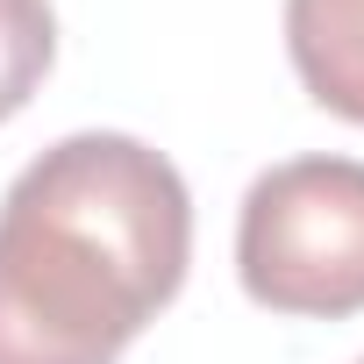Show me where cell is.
<instances>
[{
	"mask_svg": "<svg viewBox=\"0 0 364 364\" xmlns=\"http://www.w3.org/2000/svg\"><path fill=\"white\" fill-rule=\"evenodd\" d=\"M193 200L136 136L79 129L0 200V364H114L186 286Z\"/></svg>",
	"mask_w": 364,
	"mask_h": 364,
	"instance_id": "6da1fadb",
	"label": "cell"
},
{
	"mask_svg": "<svg viewBox=\"0 0 364 364\" xmlns=\"http://www.w3.org/2000/svg\"><path fill=\"white\" fill-rule=\"evenodd\" d=\"M243 293L293 321L364 314V164L286 157L250 178L236 215Z\"/></svg>",
	"mask_w": 364,
	"mask_h": 364,
	"instance_id": "7a4b0ae2",
	"label": "cell"
},
{
	"mask_svg": "<svg viewBox=\"0 0 364 364\" xmlns=\"http://www.w3.org/2000/svg\"><path fill=\"white\" fill-rule=\"evenodd\" d=\"M286 58L307 100L364 129V0H286Z\"/></svg>",
	"mask_w": 364,
	"mask_h": 364,
	"instance_id": "3957f363",
	"label": "cell"
},
{
	"mask_svg": "<svg viewBox=\"0 0 364 364\" xmlns=\"http://www.w3.org/2000/svg\"><path fill=\"white\" fill-rule=\"evenodd\" d=\"M50 58H58L50 0H0V122H15L36 100Z\"/></svg>",
	"mask_w": 364,
	"mask_h": 364,
	"instance_id": "277c9868",
	"label": "cell"
},
{
	"mask_svg": "<svg viewBox=\"0 0 364 364\" xmlns=\"http://www.w3.org/2000/svg\"><path fill=\"white\" fill-rule=\"evenodd\" d=\"M357 364H364V357H357Z\"/></svg>",
	"mask_w": 364,
	"mask_h": 364,
	"instance_id": "5b68a950",
	"label": "cell"
}]
</instances>
